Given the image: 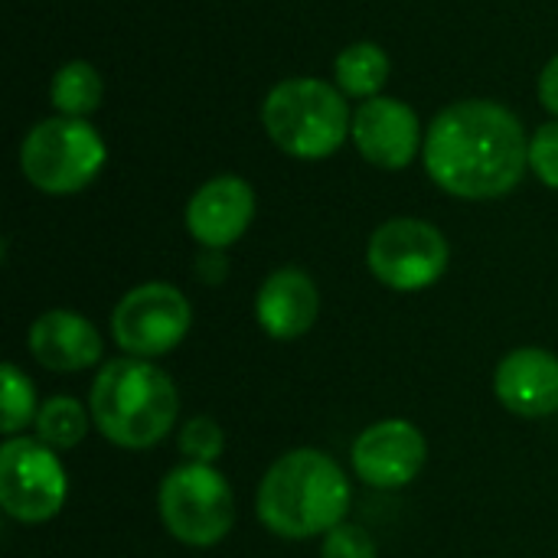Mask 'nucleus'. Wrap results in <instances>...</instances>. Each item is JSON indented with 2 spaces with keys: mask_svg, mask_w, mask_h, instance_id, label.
I'll return each mask as SVG.
<instances>
[{
  "mask_svg": "<svg viewBox=\"0 0 558 558\" xmlns=\"http://www.w3.org/2000/svg\"><path fill=\"white\" fill-rule=\"evenodd\" d=\"M425 458H428V441L418 432V425H412L409 418H383L369 425L366 432H360L350 451L356 477L376 490L409 487L422 474Z\"/></svg>",
  "mask_w": 558,
  "mask_h": 558,
  "instance_id": "nucleus-11",
  "label": "nucleus"
},
{
  "mask_svg": "<svg viewBox=\"0 0 558 558\" xmlns=\"http://www.w3.org/2000/svg\"><path fill=\"white\" fill-rule=\"evenodd\" d=\"M350 141L356 144L366 163L379 170H405L422 154L425 128L409 101L392 95H376L356 105Z\"/></svg>",
  "mask_w": 558,
  "mask_h": 558,
  "instance_id": "nucleus-10",
  "label": "nucleus"
},
{
  "mask_svg": "<svg viewBox=\"0 0 558 558\" xmlns=\"http://www.w3.org/2000/svg\"><path fill=\"white\" fill-rule=\"evenodd\" d=\"M49 101H52L56 114L88 118L105 101V78L92 62L72 59V62L56 69V75L49 82Z\"/></svg>",
  "mask_w": 558,
  "mask_h": 558,
  "instance_id": "nucleus-17",
  "label": "nucleus"
},
{
  "mask_svg": "<svg viewBox=\"0 0 558 558\" xmlns=\"http://www.w3.org/2000/svg\"><path fill=\"white\" fill-rule=\"evenodd\" d=\"M0 383H3L0 432H3V438H16V435H23L29 425H36V415H39L36 389H33V383L20 373L16 363H3V366H0Z\"/></svg>",
  "mask_w": 558,
  "mask_h": 558,
  "instance_id": "nucleus-19",
  "label": "nucleus"
},
{
  "mask_svg": "<svg viewBox=\"0 0 558 558\" xmlns=\"http://www.w3.org/2000/svg\"><path fill=\"white\" fill-rule=\"evenodd\" d=\"M190 327L193 307L170 281H147L131 288L111 314V337L118 350L137 360L173 353L186 340Z\"/></svg>",
  "mask_w": 558,
  "mask_h": 558,
  "instance_id": "nucleus-9",
  "label": "nucleus"
},
{
  "mask_svg": "<svg viewBox=\"0 0 558 558\" xmlns=\"http://www.w3.org/2000/svg\"><path fill=\"white\" fill-rule=\"evenodd\" d=\"M69 477L59 454L39 438H7L0 445V507L10 520L39 526L59 517Z\"/></svg>",
  "mask_w": 558,
  "mask_h": 558,
  "instance_id": "nucleus-8",
  "label": "nucleus"
},
{
  "mask_svg": "<svg viewBox=\"0 0 558 558\" xmlns=\"http://www.w3.org/2000/svg\"><path fill=\"white\" fill-rule=\"evenodd\" d=\"M320 314V291L314 278L294 265L271 271L255 294V320L271 340L304 337Z\"/></svg>",
  "mask_w": 558,
  "mask_h": 558,
  "instance_id": "nucleus-15",
  "label": "nucleus"
},
{
  "mask_svg": "<svg viewBox=\"0 0 558 558\" xmlns=\"http://www.w3.org/2000/svg\"><path fill=\"white\" fill-rule=\"evenodd\" d=\"M350 481L340 464L314 448H294L281 454L262 477L255 513L278 539L327 536L347 520Z\"/></svg>",
  "mask_w": 558,
  "mask_h": 558,
  "instance_id": "nucleus-2",
  "label": "nucleus"
},
{
  "mask_svg": "<svg viewBox=\"0 0 558 558\" xmlns=\"http://www.w3.org/2000/svg\"><path fill=\"white\" fill-rule=\"evenodd\" d=\"M105 163L108 144L88 118H43L20 144V173L46 196L82 193Z\"/></svg>",
  "mask_w": 558,
  "mask_h": 558,
  "instance_id": "nucleus-5",
  "label": "nucleus"
},
{
  "mask_svg": "<svg viewBox=\"0 0 558 558\" xmlns=\"http://www.w3.org/2000/svg\"><path fill=\"white\" fill-rule=\"evenodd\" d=\"M255 209L258 199L252 183L235 173H219L190 196L183 222L203 248L226 252L248 232Z\"/></svg>",
  "mask_w": 558,
  "mask_h": 558,
  "instance_id": "nucleus-12",
  "label": "nucleus"
},
{
  "mask_svg": "<svg viewBox=\"0 0 558 558\" xmlns=\"http://www.w3.org/2000/svg\"><path fill=\"white\" fill-rule=\"evenodd\" d=\"M92 425V412H85V405L72 396H52L39 405L36 415V438L43 445H49L52 451H69L75 448Z\"/></svg>",
  "mask_w": 558,
  "mask_h": 558,
  "instance_id": "nucleus-18",
  "label": "nucleus"
},
{
  "mask_svg": "<svg viewBox=\"0 0 558 558\" xmlns=\"http://www.w3.org/2000/svg\"><path fill=\"white\" fill-rule=\"evenodd\" d=\"M500 405L520 418H546L558 412V356L543 347L510 350L494 373Z\"/></svg>",
  "mask_w": 558,
  "mask_h": 558,
  "instance_id": "nucleus-13",
  "label": "nucleus"
},
{
  "mask_svg": "<svg viewBox=\"0 0 558 558\" xmlns=\"http://www.w3.org/2000/svg\"><path fill=\"white\" fill-rule=\"evenodd\" d=\"M536 95H539V105H543L553 118H558V52L543 65Z\"/></svg>",
  "mask_w": 558,
  "mask_h": 558,
  "instance_id": "nucleus-23",
  "label": "nucleus"
},
{
  "mask_svg": "<svg viewBox=\"0 0 558 558\" xmlns=\"http://www.w3.org/2000/svg\"><path fill=\"white\" fill-rule=\"evenodd\" d=\"M422 163L428 180L454 199H500L530 170V134L507 105L461 98L425 128Z\"/></svg>",
  "mask_w": 558,
  "mask_h": 558,
  "instance_id": "nucleus-1",
  "label": "nucleus"
},
{
  "mask_svg": "<svg viewBox=\"0 0 558 558\" xmlns=\"http://www.w3.org/2000/svg\"><path fill=\"white\" fill-rule=\"evenodd\" d=\"M451 245L445 232L415 216H396L383 222L366 245V265L389 291H425L448 271Z\"/></svg>",
  "mask_w": 558,
  "mask_h": 558,
  "instance_id": "nucleus-7",
  "label": "nucleus"
},
{
  "mask_svg": "<svg viewBox=\"0 0 558 558\" xmlns=\"http://www.w3.org/2000/svg\"><path fill=\"white\" fill-rule=\"evenodd\" d=\"M262 128L281 154L294 160H327L350 137L353 111L333 82L291 75L268 88Z\"/></svg>",
  "mask_w": 558,
  "mask_h": 558,
  "instance_id": "nucleus-4",
  "label": "nucleus"
},
{
  "mask_svg": "<svg viewBox=\"0 0 558 558\" xmlns=\"http://www.w3.org/2000/svg\"><path fill=\"white\" fill-rule=\"evenodd\" d=\"M180 454L193 464H216L226 451V435L219 428L216 418L209 415H196L190 422H183L180 435H177Z\"/></svg>",
  "mask_w": 558,
  "mask_h": 558,
  "instance_id": "nucleus-20",
  "label": "nucleus"
},
{
  "mask_svg": "<svg viewBox=\"0 0 558 558\" xmlns=\"http://www.w3.org/2000/svg\"><path fill=\"white\" fill-rule=\"evenodd\" d=\"M530 173L549 190H558V118L530 134Z\"/></svg>",
  "mask_w": 558,
  "mask_h": 558,
  "instance_id": "nucleus-21",
  "label": "nucleus"
},
{
  "mask_svg": "<svg viewBox=\"0 0 558 558\" xmlns=\"http://www.w3.org/2000/svg\"><path fill=\"white\" fill-rule=\"evenodd\" d=\"M389 75H392V59L373 39L350 43L333 59V85L347 98H356V101H369V98L383 95Z\"/></svg>",
  "mask_w": 558,
  "mask_h": 558,
  "instance_id": "nucleus-16",
  "label": "nucleus"
},
{
  "mask_svg": "<svg viewBox=\"0 0 558 558\" xmlns=\"http://www.w3.org/2000/svg\"><path fill=\"white\" fill-rule=\"evenodd\" d=\"M157 513L177 543L209 549L235 526V494L213 464L186 461L160 481Z\"/></svg>",
  "mask_w": 558,
  "mask_h": 558,
  "instance_id": "nucleus-6",
  "label": "nucleus"
},
{
  "mask_svg": "<svg viewBox=\"0 0 558 558\" xmlns=\"http://www.w3.org/2000/svg\"><path fill=\"white\" fill-rule=\"evenodd\" d=\"M92 425L114 448L147 451L163 441L180 418V396L173 379L150 360H108L88 392Z\"/></svg>",
  "mask_w": 558,
  "mask_h": 558,
  "instance_id": "nucleus-3",
  "label": "nucleus"
},
{
  "mask_svg": "<svg viewBox=\"0 0 558 558\" xmlns=\"http://www.w3.org/2000/svg\"><path fill=\"white\" fill-rule=\"evenodd\" d=\"M29 353L43 369L52 373H82L101 363V333L98 327L65 307L46 311L29 324L26 333Z\"/></svg>",
  "mask_w": 558,
  "mask_h": 558,
  "instance_id": "nucleus-14",
  "label": "nucleus"
},
{
  "mask_svg": "<svg viewBox=\"0 0 558 558\" xmlns=\"http://www.w3.org/2000/svg\"><path fill=\"white\" fill-rule=\"evenodd\" d=\"M320 558H379V549H376V539L363 526L343 520L324 536Z\"/></svg>",
  "mask_w": 558,
  "mask_h": 558,
  "instance_id": "nucleus-22",
  "label": "nucleus"
}]
</instances>
